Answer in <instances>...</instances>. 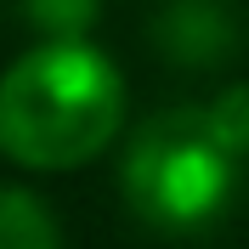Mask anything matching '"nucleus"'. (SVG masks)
Instances as JSON below:
<instances>
[{
    "label": "nucleus",
    "mask_w": 249,
    "mask_h": 249,
    "mask_svg": "<svg viewBox=\"0 0 249 249\" xmlns=\"http://www.w3.org/2000/svg\"><path fill=\"white\" fill-rule=\"evenodd\" d=\"M124 124V79L91 40H40L0 74V153L23 170H79Z\"/></svg>",
    "instance_id": "nucleus-1"
},
{
    "label": "nucleus",
    "mask_w": 249,
    "mask_h": 249,
    "mask_svg": "<svg viewBox=\"0 0 249 249\" xmlns=\"http://www.w3.org/2000/svg\"><path fill=\"white\" fill-rule=\"evenodd\" d=\"M238 153L221 142L210 108H170L142 124L119 164L124 204L147 227L164 232H193L215 221L232 198Z\"/></svg>",
    "instance_id": "nucleus-2"
},
{
    "label": "nucleus",
    "mask_w": 249,
    "mask_h": 249,
    "mask_svg": "<svg viewBox=\"0 0 249 249\" xmlns=\"http://www.w3.org/2000/svg\"><path fill=\"white\" fill-rule=\"evenodd\" d=\"M0 249H62L51 210L29 187H0Z\"/></svg>",
    "instance_id": "nucleus-3"
},
{
    "label": "nucleus",
    "mask_w": 249,
    "mask_h": 249,
    "mask_svg": "<svg viewBox=\"0 0 249 249\" xmlns=\"http://www.w3.org/2000/svg\"><path fill=\"white\" fill-rule=\"evenodd\" d=\"M23 12L51 40H85V29L96 23V0H23Z\"/></svg>",
    "instance_id": "nucleus-4"
},
{
    "label": "nucleus",
    "mask_w": 249,
    "mask_h": 249,
    "mask_svg": "<svg viewBox=\"0 0 249 249\" xmlns=\"http://www.w3.org/2000/svg\"><path fill=\"white\" fill-rule=\"evenodd\" d=\"M210 119H215L221 142L244 159V153H249V85H227V91L210 102Z\"/></svg>",
    "instance_id": "nucleus-5"
}]
</instances>
